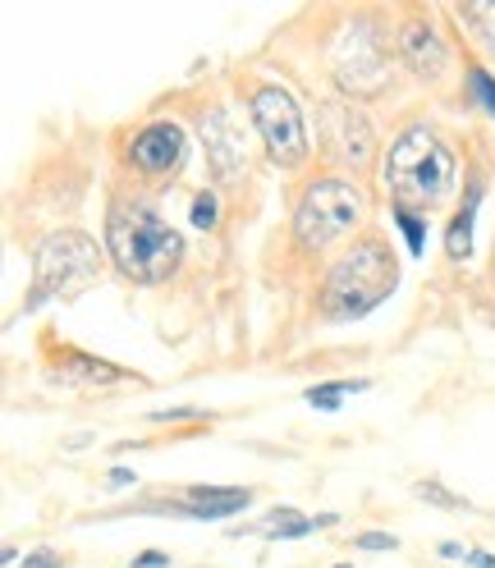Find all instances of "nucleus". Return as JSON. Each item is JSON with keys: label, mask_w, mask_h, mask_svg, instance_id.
Segmentation results:
<instances>
[{"label": "nucleus", "mask_w": 495, "mask_h": 568, "mask_svg": "<svg viewBox=\"0 0 495 568\" xmlns=\"http://www.w3.org/2000/svg\"><path fill=\"white\" fill-rule=\"evenodd\" d=\"M253 124L266 142V152L275 165H303L307 161V129H303V111L285 88H257L253 92Z\"/></svg>", "instance_id": "0eeeda50"}, {"label": "nucleus", "mask_w": 495, "mask_h": 568, "mask_svg": "<svg viewBox=\"0 0 495 568\" xmlns=\"http://www.w3.org/2000/svg\"><path fill=\"white\" fill-rule=\"evenodd\" d=\"M248 500H253V490H239V486H230V490H221V486H193L189 490V518H230V514H239V509H248Z\"/></svg>", "instance_id": "f8f14e48"}, {"label": "nucleus", "mask_w": 495, "mask_h": 568, "mask_svg": "<svg viewBox=\"0 0 495 568\" xmlns=\"http://www.w3.org/2000/svg\"><path fill=\"white\" fill-rule=\"evenodd\" d=\"M358 550H395V537H385V531H363V537H353Z\"/></svg>", "instance_id": "aec40b11"}, {"label": "nucleus", "mask_w": 495, "mask_h": 568, "mask_svg": "<svg viewBox=\"0 0 495 568\" xmlns=\"http://www.w3.org/2000/svg\"><path fill=\"white\" fill-rule=\"evenodd\" d=\"M322 120H326V142L340 161H367L372 156V129L358 111H348V105H322Z\"/></svg>", "instance_id": "9d476101"}, {"label": "nucleus", "mask_w": 495, "mask_h": 568, "mask_svg": "<svg viewBox=\"0 0 495 568\" xmlns=\"http://www.w3.org/2000/svg\"><path fill=\"white\" fill-rule=\"evenodd\" d=\"M441 555H445V559H468V564H473V550H468V546H458V541H445Z\"/></svg>", "instance_id": "5701e85b"}, {"label": "nucleus", "mask_w": 495, "mask_h": 568, "mask_svg": "<svg viewBox=\"0 0 495 568\" xmlns=\"http://www.w3.org/2000/svg\"><path fill=\"white\" fill-rule=\"evenodd\" d=\"M400 280V266H395V253L385 247L381 239H363L353 253H344L326 284H322V312L335 316V322H348V316H363L372 307H381L391 298Z\"/></svg>", "instance_id": "f03ea898"}, {"label": "nucleus", "mask_w": 495, "mask_h": 568, "mask_svg": "<svg viewBox=\"0 0 495 568\" xmlns=\"http://www.w3.org/2000/svg\"><path fill=\"white\" fill-rule=\"evenodd\" d=\"M417 495H422V500L445 505V509H464V500H458V495H449V490H441V486H432V481H417Z\"/></svg>", "instance_id": "6ab92c4d"}, {"label": "nucleus", "mask_w": 495, "mask_h": 568, "mask_svg": "<svg viewBox=\"0 0 495 568\" xmlns=\"http://www.w3.org/2000/svg\"><path fill=\"white\" fill-rule=\"evenodd\" d=\"M105 247H111L115 266L129 280H143L156 284L165 280L184 257V243L174 234L152 206L143 202H120L111 206V221H105Z\"/></svg>", "instance_id": "f257e3e1"}, {"label": "nucleus", "mask_w": 495, "mask_h": 568, "mask_svg": "<svg viewBox=\"0 0 495 568\" xmlns=\"http://www.w3.org/2000/svg\"><path fill=\"white\" fill-rule=\"evenodd\" d=\"M129 481H133V473H129V468H115V473H111V486H129Z\"/></svg>", "instance_id": "393cba45"}, {"label": "nucleus", "mask_w": 495, "mask_h": 568, "mask_svg": "<svg viewBox=\"0 0 495 568\" xmlns=\"http://www.w3.org/2000/svg\"><path fill=\"white\" fill-rule=\"evenodd\" d=\"M202 142H206V156H211V165H216L221 180H234V174L248 170L243 133L234 129L230 111H206V115H202Z\"/></svg>", "instance_id": "1a4fd4ad"}, {"label": "nucleus", "mask_w": 495, "mask_h": 568, "mask_svg": "<svg viewBox=\"0 0 495 568\" xmlns=\"http://www.w3.org/2000/svg\"><path fill=\"white\" fill-rule=\"evenodd\" d=\"M385 184L400 206H436L454 189V156L427 129H404L385 156Z\"/></svg>", "instance_id": "7ed1b4c3"}, {"label": "nucleus", "mask_w": 495, "mask_h": 568, "mask_svg": "<svg viewBox=\"0 0 495 568\" xmlns=\"http://www.w3.org/2000/svg\"><path fill=\"white\" fill-rule=\"evenodd\" d=\"M473 206H477V197L454 216V230H449V257H468V247H473Z\"/></svg>", "instance_id": "2eb2a0df"}, {"label": "nucleus", "mask_w": 495, "mask_h": 568, "mask_svg": "<svg viewBox=\"0 0 495 568\" xmlns=\"http://www.w3.org/2000/svg\"><path fill=\"white\" fill-rule=\"evenodd\" d=\"M23 568H60V555H32L23 559Z\"/></svg>", "instance_id": "b1692460"}, {"label": "nucleus", "mask_w": 495, "mask_h": 568, "mask_svg": "<svg viewBox=\"0 0 495 568\" xmlns=\"http://www.w3.org/2000/svg\"><path fill=\"white\" fill-rule=\"evenodd\" d=\"M473 88H477V97L491 105V115H495V79H491V74H482V69H473Z\"/></svg>", "instance_id": "412c9836"}, {"label": "nucleus", "mask_w": 495, "mask_h": 568, "mask_svg": "<svg viewBox=\"0 0 495 568\" xmlns=\"http://www.w3.org/2000/svg\"><path fill=\"white\" fill-rule=\"evenodd\" d=\"M129 156H133V165L143 174L180 170V161H184V133H180V124H148L143 133L133 138Z\"/></svg>", "instance_id": "6e6552de"}, {"label": "nucleus", "mask_w": 495, "mask_h": 568, "mask_svg": "<svg viewBox=\"0 0 495 568\" xmlns=\"http://www.w3.org/2000/svg\"><path fill=\"white\" fill-rule=\"evenodd\" d=\"M340 568H344V564H340Z\"/></svg>", "instance_id": "a878e982"}, {"label": "nucleus", "mask_w": 495, "mask_h": 568, "mask_svg": "<svg viewBox=\"0 0 495 568\" xmlns=\"http://www.w3.org/2000/svg\"><path fill=\"white\" fill-rule=\"evenodd\" d=\"M363 221V197L344 180H316L307 184V193L299 197L294 211V234L307 253H322V247L340 243L344 234H353Z\"/></svg>", "instance_id": "20e7f679"}, {"label": "nucleus", "mask_w": 495, "mask_h": 568, "mask_svg": "<svg viewBox=\"0 0 495 568\" xmlns=\"http://www.w3.org/2000/svg\"><path fill=\"white\" fill-rule=\"evenodd\" d=\"M331 523H335V514H322V518H299L294 509H275L266 523H257V531H262V537H307V531L331 527Z\"/></svg>", "instance_id": "ddd939ff"}, {"label": "nucleus", "mask_w": 495, "mask_h": 568, "mask_svg": "<svg viewBox=\"0 0 495 568\" xmlns=\"http://www.w3.org/2000/svg\"><path fill=\"white\" fill-rule=\"evenodd\" d=\"M395 221H400V230L408 234V253L422 257V247H427V221H422L413 206H400V211H395Z\"/></svg>", "instance_id": "dca6fc26"}, {"label": "nucleus", "mask_w": 495, "mask_h": 568, "mask_svg": "<svg viewBox=\"0 0 495 568\" xmlns=\"http://www.w3.org/2000/svg\"><path fill=\"white\" fill-rule=\"evenodd\" d=\"M464 19L477 28V38L495 51V0H491V6H464Z\"/></svg>", "instance_id": "f3484780"}, {"label": "nucleus", "mask_w": 495, "mask_h": 568, "mask_svg": "<svg viewBox=\"0 0 495 568\" xmlns=\"http://www.w3.org/2000/svg\"><path fill=\"white\" fill-rule=\"evenodd\" d=\"M358 389H367V381H331V385H312L307 389V404L322 408V413H335L344 395H358Z\"/></svg>", "instance_id": "4468645a"}, {"label": "nucleus", "mask_w": 495, "mask_h": 568, "mask_svg": "<svg viewBox=\"0 0 495 568\" xmlns=\"http://www.w3.org/2000/svg\"><path fill=\"white\" fill-rule=\"evenodd\" d=\"M331 69H335L340 88H348L353 97L385 92V83H391V64H385V42H381L376 23L353 19L331 42Z\"/></svg>", "instance_id": "423d86ee"}, {"label": "nucleus", "mask_w": 495, "mask_h": 568, "mask_svg": "<svg viewBox=\"0 0 495 568\" xmlns=\"http://www.w3.org/2000/svg\"><path fill=\"white\" fill-rule=\"evenodd\" d=\"M161 564H170V555H161V550H148L133 559V568H161Z\"/></svg>", "instance_id": "4be33fe9"}, {"label": "nucleus", "mask_w": 495, "mask_h": 568, "mask_svg": "<svg viewBox=\"0 0 495 568\" xmlns=\"http://www.w3.org/2000/svg\"><path fill=\"white\" fill-rule=\"evenodd\" d=\"M193 225H198V230L216 225V197H211V193H198V202H193Z\"/></svg>", "instance_id": "a211bd4d"}, {"label": "nucleus", "mask_w": 495, "mask_h": 568, "mask_svg": "<svg viewBox=\"0 0 495 568\" xmlns=\"http://www.w3.org/2000/svg\"><path fill=\"white\" fill-rule=\"evenodd\" d=\"M101 271V253L88 234H51L38 247V275H32V307H42L47 298H74Z\"/></svg>", "instance_id": "39448f33"}, {"label": "nucleus", "mask_w": 495, "mask_h": 568, "mask_svg": "<svg viewBox=\"0 0 495 568\" xmlns=\"http://www.w3.org/2000/svg\"><path fill=\"white\" fill-rule=\"evenodd\" d=\"M400 47H404L408 64L417 69L422 79H441V69H445V47H441V38H436L427 23H404Z\"/></svg>", "instance_id": "9b49d317"}]
</instances>
